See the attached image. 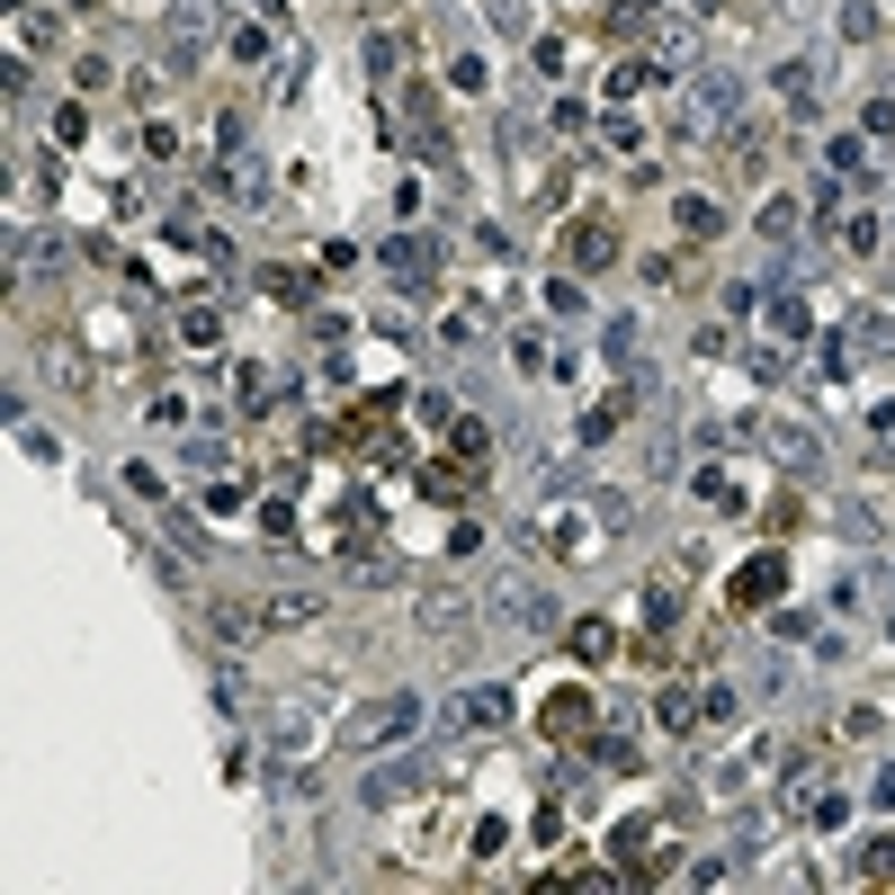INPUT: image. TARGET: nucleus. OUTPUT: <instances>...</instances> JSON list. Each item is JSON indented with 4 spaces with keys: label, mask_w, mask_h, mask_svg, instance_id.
<instances>
[{
    "label": "nucleus",
    "mask_w": 895,
    "mask_h": 895,
    "mask_svg": "<svg viewBox=\"0 0 895 895\" xmlns=\"http://www.w3.org/2000/svg\"><path fill=\"white\" fill-rule=\"evenodd\" d=\"M430 269H439L430 242H385V279H394L403 296H422V287H430Z\"/></svg>",
    "instance_id": "nucleus-3"
},
{
    "label": "nucleus",
    "mask_w": 895,
    "mask_h": 895,
    "mask_svg": "<svg viewBox=\"0 0 895 895\" xmlns=\"http://www.w3.org/2000/svg\"><path fill=\"white\" fill-rule=\"evenodd\" d=\"M412 725H422V699H412V690H394V699H376V708H359V717H350V743H385V734L403 743Z\"/></svg>",
    "instance_id": "nucleus-1"
},
{
    "label": "nucleus",
    "mask_w": 895,
    "mask_h": 895,
    "mask_svg": "<svg viewBox=\"0 0 895 895\" xmlns=\"http://www.w3.org/2000/svg\"><path fill=\"white\" fill-rule=\"evenodd\" d=\"M457 725H474V734L511 725V690H457Z\"/></svg>",
    "instance_id": "nucleus-5"
},
{
    "label": "nucleus",
    "mask_w": 895,
    "mask_h": 895,
    "mask_svg": "<svg viewBox=\"0 0 895 895\" xmlns=\"http://www.w3.org/2000/svg\"><path fill=\"white\" fill-rule=\"evenodd\" d=\"M690 717H699V699H690V690H663V725H672V734L690 725Z\"/></svg>",
    "instance_id": "nucleus-14"
},
{
    "label": "nucleus",
    "mask_w": 895,
    "mask_h": 895,
    "mask_svg": "<svg viewBox=\"0 0 895 895\" xmlns=\"http://www.w3.org/2000/svg\"><path fill=\"white\" fill-rule=\"evenodd\" d=\"M860 877L886 886V877H895V842H869V851H860Z\"/></svg>",
    "instance_id": "nucleus-12"
},
{
    "label": "nucleus",
    "mask_w": 895,
    "mask_h": 895,
    "mask_svg": "<svg viewBox=\"0 0 895 895\" xmlns=\"http://www.w3.org/2000/svg\"><path fill=\"white\" fill-rule=\"evenodd\" d=\"M582 717H591V708H582L574 690H565V699H546V734H582Z\"/></svg>",
    "instance_id": "nucleus-10"
},
{
    "label": "nucleus",
    "mask_w": 895,
    "mask_h": 895,
    "mask_svg": "<svg viewBox=\"0 0 895 895\" xmlns=\"http://www.w3.org/2000/svg\"><path fill=\"white\" fill-rule=\"evenodd\" d=\"M672 216H680V233H690V242H717V233H725V216H717L708 197H680Z\"/></svg>",
    "instance_id": "nucleus-6"
},
{
    "label": "nucleus",
    "mask_w": 895,
    "mask_h": 895,
    "mask_svg": "<svg viewBox=\"0 0 895 895\" xmlns=\"http://www.w3.org/2000/svg\"><path fill=\"white\" fill-rule=\"evenodd\" d=\"M609 251H618V233H609V225H574V260H582V269H600Z\"/></svg>",
    "instance_id": "nucleus-9"
},
{
    "label": "nucleus",
    "mask_w": 895,
    "mask_h": 895,
    "mask_svg": "<svg viewBox=\"0 0 895 895\" xmlns=\"http://www.w3.org/2000/svg\"><path fill=\"white\" fill-rule=\"evenodd\" d=\"M609 645H618V636L600 627V618H582V627H574V654H582V663H609Z\"/></svg>",
    "instance_id": "nucleus-11"
},
{
    "label": "nucleus",
    "mask_w": 895,
    "mask_h": 895,
    "mask_svg": "<svg viewBox=\"0 0 895 895\" xmlns=\"http://www.w3.org/2000/svg\"><path fill=\"white\" fill-rule=\"evenodd\" d=\"M314 609H323L314 591H279V600H269L260 618H269V627H305V618H314Z\"/></svg>",
    "instance_id": "nucleus-7"
},
{
    "label": "nucleus",
    "mask_w": 895,
    "mask_h": 895,
    "mask_svg": "<svg viewBox=\"0 0 895 895\" xmlns=\"http://www.w3.org/2000/svg\"><path fill=\"white\" fill-rule=\"evenodd\" d=\"M779 574H788L779 556H752V565L734 574V600H743V609H771V600H779Z\"/></svg>",
    "instance_id": "nucleus-4"
},
{
    "label": "nucleus",
    "mask_w": 895,
    "mask_h": 895,
    "mask_svg": "<svg viewBox=\"0 0 895 895\" xmlns=\"http://www.w3.org/2000/svg\"><path fill=\"white\" fill-rule=\"evenodd\" d=\"M412 779H422V771H368V806H394V797H412Z\"/></svg>",
    "instance_id": "nucleus-8"
},
{
    "label": "nucleus",
    "mask_w": 895,
    "mask_h": 895,
    "mask_svg": "<svg viewBox=\"0 0 895 895\" xmlns=\"http://www.w3.org/2000/svg\"><path fill=\"white\" fill-rule=\"evenodd\" d=\"M725 117H734V81H725V73H708V81L690 90V108H680V144H690V134H717Z\"/></svg>",
    "instance_id": "nucleus-2"
},
{
    "label": "nucleus",
    "mask_w": 895,
    "mask_h": 895,
    "mask_svg": "<svg viewBox=\"0 0 895 895\" xmlns=\"http://www.w3.org/2000/svg\"><path fill=\"white\" fill-rule=\"evenodd\" d=\"M645 618H654V627H672V618H680V591H672V582H654V591H645Z\"/></svg>",
    "instance_id": "nucleus-13"
}]
</instances>
